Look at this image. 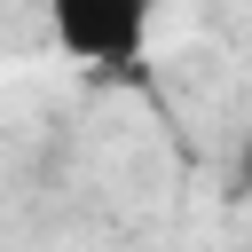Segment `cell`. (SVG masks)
<instances>
[{"instance_id":"1","label":"cell","mask_w":252,"mask_h":252,"mask_svg":"<svg viewBox=\"0 0 252 252\" xmlns=\"http://www.w3.org/2000/svg\"><path fill=\"white\" fill-rule=\"evenodd\" d=\"M47 24L79 63H134L158 24V0H47Z\"/></svg>"}]
</instances>
